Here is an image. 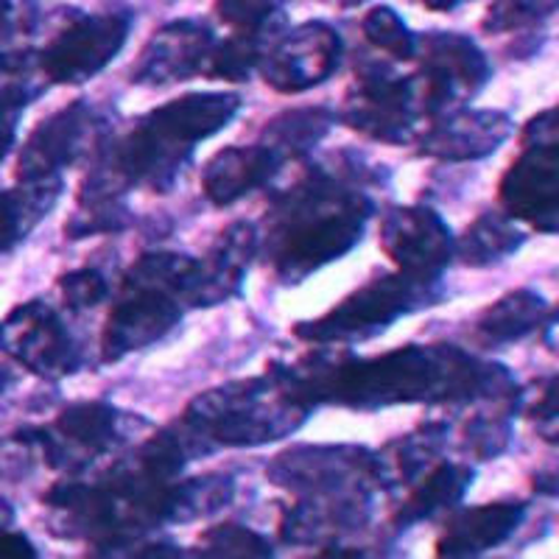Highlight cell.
<instances>
[{
  "mask_svg": "<svg viewBox=\"0 0 559 559\" xmlns=\"http://www.w3.org/2000/svg\"><path fill=\"white\" fill-rule=\"evenodd\" d=\"M274 376L302 406L331 401L378 408L392 403L518 397L515 381L507 369L476 361L453 347H403L372 361L313 356Z\"/></svg>",
  "mask_w": 559,
  "mask_h": 559,
  "instance_id": "1",
  "label": "cell"
},
{
  "mask_svg": "<svg viewBox=\"0 0 559 559\" xmlns=\"http://www.w3.org/2000/svg\"><path fill=\"white\" fill-rule=\"evenodd\" d=\"M238 109L241 98L233 93H193L154 109L127 140L109 148L102 166L84 182L79 202L118 199V193L138 182L166 191L197 143L222 132Z\"/></svg>",
  "mask_w": 559,
  "mask_h": 559,
  "instance_id": "2",
  "label": "cell"
},
{
  "mask_svg": "<svg viewBox=\"0 0 559 559\" xmlns=\"http://www.w3.org/2000/svg\"><path fill=\"white\" fill-rule=\"evenodd\" d=\"M369 213L372 202L361 191H349L324 177L308 179L302 188L288 193L277 210L280 222L272 229L277 272L299 280L328 261H336L338 254L356 247Z\"/></svg>",
  "mask_w": 559,
  "mask_h": 559,
  "instance_id": "3",
  "label": "cell"
},
{
  "mask_svg": "<svg viewBox=\"0 0 559 559\" xmlns=\"http://www.w3.org/2000/svg\"><path fill=\"white\" fill-rule=\"evenodd\" d=\"M193 277L197 261L185 254L140 258L123 280V297L104 331V358L115 361L166 336L185 302H193Z\"/></svg>",
  "mask_w": 559,
  "mask_h": 559,
  "instance_id": "4",
  "label": "cell"
},
{
  "mask_svg": "<svg viewBox=\"0 0 559 559\" xmlns=\"http://www.w3.org/2000/svg\"><path fill=\"white\" fill-rule=\"evenodd\" d=\"M306 417V406L272 376L210 389L191 403L185 423L213 442L247 448L297 431Z\"/></svg>",
  "mask_w": 559,
  "mask_h": 559,
  "instance_id": "5",
  "label": "cell"
},
{
  "mask_svg": "<svg viewBox=\"0 0 559 559\" xmlns=\"http://www.w3.org/2000/svg\"><path fill=\"white\" fill-rule=\"evenodd\" d=\"M439 280H419L412 274H394L369 283L361 292L347 297L338 308L317 322L299 324L297 336L317 344L358 342L381 333L394 319L406 317L439 297Z\"/></svg>",
  "mask_w": 559,
  "mask_h": 559,
  "instance_id": "6",
  "label": "cell"
},
{
  "mask_svg": "<svg viewBox=\"0 0 559 559\" xmlns=\"http://www.w3.org/2000/svg\"><path fill=\"white\" fill-rule=\"evenodd\" d=\"M129 28H132V14L127 9L82 14L39 53V68L51 82H87L118 57L129 37Z\"/></svg>",
  "mask_w": 559,
  "mask_h": 559,
  "instance_id": "7",
  "label": "cell"
},
{
  "mask_svg": "<svg viewBox=\"0 0 559 559\" xmlns=\"http://www.w3.org/2000/svg\"><path fill=\"white\" fill-rule=\"evenodd\" d=\"M417 53L423 62L417 90L426 112H445L451 104L476 96L489 79L481 48L462 34H426L417 39Z\"/></svg>",
  "mask_w": 559,
  "mask_h": 559,
  "instance_id": "8",
  "label": "cell"
},
{
  "mask_svg": "<svg viewBox=\"0 0 559 559\" xmlns=\"http://www.w3.org/2000/svg\"><path fill=\"white\" fill-rule=\"evenodd\" d=\"M0 344L23 367L51 381L76 372L82 364L73 336L57 311L45 302H26L14 308L12 317L0 324Z\"/></svg>",
  "mask_w": 559,
  "mask_h": 559,
  "instance_id": "9",
  "label": "cell"
},
{
  "mask_svg": "<svg viewBox=\"0 0 559 559\" xmlns=\"http://www.w3.org/2000/svg\"><path fill=\"white\" fill-rule=\"evenodd\" d=\"M419 109V90L412 79L392 76L386 68H369L358 76L347 96L344 118L353 129L376 140L403 143L414 129Z\"/></svg>",
  "mask_w": 559,
  "mask_h": 559,
  "instance_id": "10",
  "label": "cell"
},
{
  "mask_svg": "<svg viewBox=\"0 0 559 559\" xmlns=\"http://www.w3.org/2000/svg\"><path fill=\"white\" fill-rule=\"evenodd\" d=\"M342 59V37L328 23H306L269 48L261 70L280 93H302L333 76Z\"/></svg>",
  "mask_w": 559,
  "mask_h": 559,
  "instance_id": "11",
  "label": "cell"
},
{
  "mask_svg": "<svg viewBox=\"0 0 559 559\" xmlns=\"http://www.w3.org/2000/svg\"><path fill=\"white\" fill-rule=\"evenodd\" d=\"M383 249L403 274L439 280L456 252L451 229L428 207H397L383 218Z\"/></svg>",
  "mask_w": 559,
  "mask_h": 559,
  "instance_id": "12",
  "label": "cell"
},
{
  "mask_svg": "<svg viewBox=\"0 0 559 559\" xmlns=\"http://www.w3.org/2000/svg\"><path fill=\"white\" fill-rule=\"evenodd\" d=\"M96 112L82 102L70 104L62 112L39 123L17 159L20 182L51 179L59 168L73 163L96 134Z\"/></svg>",
  "mask_w": 559,
  "mask_h": 559,
  "instance_id": "13",
  "label": "cell"
},
{
  "mask_svg": "<svg viewBox=\"0 0 559 559\" xmlns=\"http://www.w3.org/2000/svg\"><path fill=\"white\" fill-rule=\"evenodd\" d=\"M213 45H216V37L210 34V28L193 23V20H177L171 26H163L140 53L134 82H188L191 76L207 70Z\"/></svg>",
  "mask_w": 559,
  "mask_h": 559,
  "instance_id": "14",
  "label": "cell"
},
{
  "mask_svg": "<svg viewBox=\"0 0 559 559\" xmlns=\"http://www.w3.org/2000/svg\"><path fill=\"white\" fill-rule=\"evenodd\" d=\"M501 202L532 227L559 233V159L526 148L503 177Z\"/></svg>",
  "mask_w": 559,
  "mask_h": 559,
  "instance_id": "15",
  "label": "cell"
},
{
  "mask_svg": "<svg viewBox=\"0 0 559 559\" xmlns=\"http://www.w3.org/2000/svg\"><path fill=\"white\" fill-rule=\"evenodd\" d=\"M118 412L107 403H76L64 408L53 428L34 431V442L53 464H73L70 459L96 456L118 442Z\"/></svg>",
  "mask_w": 559,
  "mask_h": 559,
  "instance_id": "16",
  "label": "cell"
},
{
  "mask_svg": "<svg viewBox=\"0 0 559 559\" xmlns=\"http://www.w3.org/2000/svg\"><path fill=\"white\" fill-rule=\"evenodd\" d=\"M512 121L496 109H459L439 118L423 138V152L439 159H478L498 152Z\"/></svg>",
  "mask_w": 559,
  "mask_h": 559,
  "instance_id": "17",
  "label": "cell"
},
{
  "mask_svg": "<svg viewBox=\"0 0 559 559\" xmlns=\"http://www.w3.org/2000/svg\"><path fill=\"white\" fill-rule=\"evenodd\" d=\"M280 154L266 143L258 146H229L210 159L204 168V193L213 204H233L254 188H263L277 174Z\"/></svg>",
  "mask_w": 559,
  "mask_h": 559,
  "instance_id": "18",
  "label": "cell"
},
{
  "mask_svg": "<svg viewBox=\"0 0 559 559\" xmlns=\"http://www.w3.org/2000/svg\"><path fill=\"white\" fill-rule=\"evenodd\" d=\"M254 247H258L254 229L243 222L233 224L207 261H197L193 302L197 306H216V302H224L227 297L238 294Z\"/></svg>",
  "mask_w": 559,
  "mask_h": 559,
  "instance_id": "19",
  "label": "cell"
},
{
  "mask_svg": "<svg viewBox=\"0 0 559 559\" xmlns=\"http://www.w3.org/2000/svg\"><path fill=\"white\" fill-rule=\"evenodd\" d=\"M523 515H526L523 503H489V507L467 509L439 540V557H476L501 546L521 526Z\"/></svg>",
  "mask_w": 559,
  "mask_h": 559,
  "instance_id": "20",
  "label": "cell"
},
{
  "mask_svg": "<svg viewBox=\"0 0 559 559\" xmlns=\"http://www.w3.org/2000/svg\"><path fill=\"white\" fill-rule=\"evenodd\" d=\"M548 317V308L543 302L540 294L528 292V288H518V292L507 294L484 311L481 322H478V333L492 344L518 342V338L528 336L537 331Z\"/></svg>",
  "mask_w": 559,
  "mask_h": 559,
  "instance_id": "21",
  "label": "cell"
},
{
  "mask_svg": "<svg viewBox=\"0 0 559 559\" xmlns=\"http://www.w3.org/2000/svg\"><path fill=\"white\" fill-rule=\"evenodd\" d=\"M20 191H0V252H9L45 216L59 193L57 179L23 182Z\"/></svg>",
  "mask_w": 559,
  "mask_h": 559,
  "instance_id": "22",
  "label": "cell"
},
{
  "mask_svg": "<svg viewBox=\"0 0 559 559\" xmlns=\"http://www.w3.org/2000/svg\"><path fill=\"white\" fill-rule=\"evenodd\" d=\"M471 467H464V464H439L437 471L428 473L426 481L419 484L412 501L401 509L397 523L412 526V523L437 515L442 509L456 507L464 498V492H467V487H471Z\"/></svg>",
  "mask_w": 559,
  "mask_h": 559,
  "instance_id": "23",
  "label": "cell"
},
{
  "mask_svg": "<svg viewBox=\"0 0 559 559\" xmlns=\"http://www.w3.org/2000/svg\"><path fill=\"white\" fill-rule=\"evenodd\" d=\"M521 243L523 233L515 224L503 216H496V213H487V216H478L467 227L462 241L456 243V252L471 266H489V263H498L512 252H518Z\"/></svg>",
  "mask_w": 559,
  "mask_h": 559,
  "instance_id": "24",
  "label": "cell"
},
{
  "mask_svg": "<svg viewBox=\"0 0 559 559\" xmlns=\"http://www.w3.org/2000/svg\"><path fill=\"white\" fill-rule=\"evenodd\" d=\"M277 32L274 23L258 28V32H238L236 37L213 45V53L207 59V76L227 79V82H243L249 70L261 68L263 57L272 48V34Z\"/></svg>",
  "mask_w": 559,
  "mask_h": 559,
  "instance_id": "25",
  "label": "cell"
},
{
  "mask_svg": "<svg viewBox=\"0 0 559 559\" xmlns=\"http://www.w3.org/2000/svg\"><path fill=\"white\" fill-rule=\"evenodd\" d=\"M39 26L37 0H7L0 12V70L20 73L32 59V39Z\"/></svg>",
  "mask_w": 559,
  "mask_h": 559,
  "instance_id": "26",
  "label": "cell"
},
{
  "mask_svg": "<svg viewBox=\"0 0 559 559\" xmlns=\"http://www.w3.org/2000/svg\"><path fill=\"white\" fill-rule=\"evenodd\" d=\"M331 129V112L328 109H294L280 115L277 121L266 129V146L280 154V159L306 154L322 134Z\"/></svg>",
  "mask_w": 559,
  "mask_h": 559,
  "instance_id": "27",
  "label": "cell"
},
{
  "mask_svg": "<svg viewBox=\"0 0 559 559\" xmlns=\"http://www.w3.org/2000/svg\"><path fill=\"white\" fill-rule=\"evenodd\" d=\"M233 498V481L224 476H204L193 481L171 484L168 492V521H191L210 515Z\"/></svg>",
  "mask_w": 559,
  "mask_h": 559,
  "instance_id": "28",
  "label": "cell"
},
{
  "mask_svg": "<svg viewBox=\"0 0 559 559\" xmlns=\"http://www.w3.org/2000/svg\"><path fill=\"white\" fill-rule=\"evenodd\" d=\"M364 34L376 48L392 53L394 59H412L417 53V37L408 32L403 17L389 7H376L364 17Z\"/></svg>",
  "mask_w": 559,
  "mask_h": 559,
  "instance_id": "29",
  "label": "cell"
},
{
  "mask_svg": "<svg viewBox=\"0 0 559 559\" xmlns=\"http://www.w3.org/2000/svg\"><path fill=\"white\" fill-rule=\"evenodd\" d=\"M188 451L177 433H157L138 451V467L157 484L174 481L182 473Z\"/></svg>",
  "mask_w": 559,
  "mask_h": 559,
  "instance_id": "30",
  "label": "cell"
},
{
  "mask_svg": "<svg viewBox=\"0 0 559 559\" xmlns=\"http://www.w3.org/2000/svg\"><path fill=\"white\" fill-rule=\"evenodd\" d=\"M559 9V0H492L484 28L487 32H518L546 20Z\"/></svg>",
  "mask_w": 559,
  "mask_h": 559,
  "instance_id": "31",
  "label": "cell"
},
{
  "mask_svg": "<svg viewBox=\"0 0 559 559\" xmlns=\"http://www.w3.org/2000/svg\"><path fill=\"white\" fill-rule=\"evenodd\" d=\"M202 548L213 557H269L272 554L261 534L249 532L247 526H236V523H224L204 532Z\"/></svg>",
  "mask_w": 559,
  "mask_h": 559,
  "instance_id": "32",
  "label": "cell"
},
{
  "mask_svg": "<svg viewBox=\"0 0 559 559\" xmlns=\"http://www.w3.org/2000/svg\"><path fill=\"white\" fill-rule=\"evenodd\" d=\"M509 419L498 414H478L467 423L464 437H467V448L476 453L478 459H492L498 453L507 451L509 445Z\"/></svg>",
  "mask_w": 559,
  "mask_h": 559,
  "instance_id": "33",
  "label": "cell"
},
{
  "mask_svg": "<svg viewBox=\"0 0 559 559\" xmlns=\"http://www.w3.org/2000/svg\"><path fill=\"white\" fill-rule=\"evenodd\" d=\"M59 292L70 308H96L104 302L109 286L96 269H79L59 280Z\"/></svg>",
  "mask_w": 559,
  "mask_h": 559,
  "instance_id": "34",
  "label": "cell"
},
{
  "mask_svg": "<svg viewBox=\"0 0 559 559\" xmlns=\"http://www.w3.org/2000/svg\"><path fill=\"white\" fill-rule=\"evenodd\" d=\"M216 9L238 32H258L274 17V0H216Z\"/></svg>",
  "mask_w": 559,
  "mask_h": 559,
  "instance_id": "35",
  "label": "cell"
},
{
  "mask_svg": "<svg viewBox=\"0 0 559 559\" xmlns=\"http://www.w3.org/2000/svg\"><path fill=\"white\" fill-rule=\"evenodd\" d=\"M28 93L20 84H9L0 90V163L9 154L14 143V132H17L20 112L26 107Z\"/></svg>",
  "mask_w": 559,
  "mask_h": 559,
  "instance_id": "36",
  "label": "cell"
},
{
  "mask_svg": "<svg viewBox=\"0 0 559 559\" xmlns=\"http://www.w3.org/2000/svg\"><path fill=\"white\" fill-rule=\"evenodd\" d=\"M528 414L540 423H559V378L548 381L528 406Z\"/></svg>",
  "mask_w": 559,
  "mask_h": 559,
  "instance_id": "37",
  "label": "cell"
},
{
  "mask_svg": "<svg viewBox=\"0 0 559 559\" xmlns=\"http://www.w3.org/2000/svg\"><path fill=\"white\" fill-rule=\"evenodd\" d=\"M37 557V548L28 543V537L14 532H0V559H32Z\"/></svg>",
  "mask_w": 559,
  "mask_h": 559,
  "instance_id": "38",
  "label": "cell"
},
{
  "mask_svg": "<svg viewBox=\"0 0 559 559\" xmlns=\"http://www.w3.org/2000/svg\"><path fill=\"white\" fill-rule=\"evenodd\" d=\"M534 489L543 496H559V467H548L534 476Z\"/></svg>",
  "mask_w": 559,
  "mask_h": 559,
  "instance_id": "39",
  "label": "cell"
},
{
  "mask_svg": "<svg viewBox=\"0 0 559 559\" xmlns=\"http://www.w3.org/2000/svg\"><path fill=\"white\" fill-rule=\"evenodd\" d=\"M459 3H467V0H426V7L437 9V12H448V9H456Z\"/></svg>",
  "mask_w": 559,
  "mask_h": 559,
  "instance_id": "40",
  "label": "cell"
},
{
  "mask_svg": "<svg viewBox=\"0 0 559 559\" xmlns=\"http://www.w3.org/2000/svg\"><path fill=\"white\" fill-rule=\"evenodd\" d=\"M12 523V509H9V503L0 498V532Z\"/></svg>",
  "mask_w": 559,
  "mask_h": 559,
  "instance_id": "41",
  "label": "cell"
},
{
  "mask_svg": "<svg viewBox=\"0 0 559 559\" xmlns=\"http://www.w3.org/2000/svg\"><path fill=\"white\" fill-rule=\"evenodd\" d=\"M3 7H7V0H0V12H3Z\"/></svg>",
  "mask_w": 559,
  "mask_h": 559,
  "instance_id": "42",
  "label": "cell"
}]
</instances>
